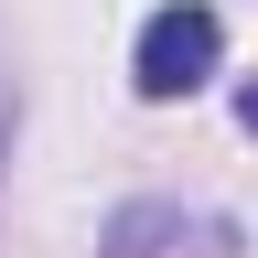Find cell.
Listing matches in <instances>:
<instances>
[{"label":"cell","instance_id":"obj_1","mask_svg":"<svg viewBox=\"0 0 258 258\" xmlns=\"http://www.w3.org/2000/svg\"><path fill=\"white\" fill-rule=\"evenodd\" d=\"M226 64V22L205 11V0H161V11L140 22V43H129V86L140 97H194Z\"/></svg>","mask_w":258,"mask_h":258},{"label":"cell","instance_id":"obj_2","mask_svg":"<svg viewBox=\"0 0 258 258\" xmlns=\"http://www.w3.org/2000/svg\"><path fill=\"white\" fill-rule=\"evenodd\" d=\"M237 118H247V129H258V76H247V86H237Z\"/></svg>","mask_w":258,"mask_h":258}]
</instances>
